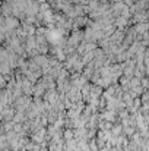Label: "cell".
I'll return each mask as SVG.
<instances>
[{"mask_svg":"<svg viewBox=\"0 0 149 151\" xmlns=\"http://www.w3.org/2000/svg\"><path fill=\"white\" fill-rule=\"evenodd\" d=\"M73 135H75V134H73L72 131H66V132H64V137H66V139H72Z\"/></svg>","mask_w":149,"mask_h":151,"instance_id":"obj_1","label":"cell"},{"mask_svg":"<svg viewBox=\"0 0 149 151\" xmlns=\"http://www.w3.org/2000/svg\"><path fill=\"white\" fill-rule=\"evenodd\" d=\"M148 151H149V142H148Z\"/></svg>","mask_w":149,"mask_h":151,"instance_id":"obj_2","label":"cell"}]
</instances>
